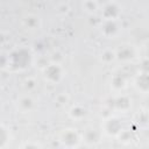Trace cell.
Segmentation results:
<instances>
[{
	"instance_id": "6da1fadb",
	"label": "cell",
	"mask_w": 149,
	"mask_h": 149,
	"mask_svg": "<svg viewBox=\"0 0 149 149\" xmlns=\"http://www.w3.org/2000/svg\"><path fill=\"white\" fill-rule=\"evenodd\" d=\"M58 142L65 148H77L80 146L81 135H79L73 128H65L59 133Z\"/></svg>"
},
{
	"instance_id": "7a4b0ae2",
	"label": "cell",
	"mask_w": 149,
	"mask_h": 149,
	"mask_svg": "<svg viewBox=\"0 0 149 149\" xmlns=\"http://www.w3.org/2000/svg\"><path fill=\"white\" fill-rule=\"evenodd\" d=\"M42 71H43V76H44L45 80L51 84H57L58 81L62 80V78L64 76V71H63L61 63L51 62Z\"/></svg>"
},
{
	"instance_id": "3957f363",
	"label": "cell",
	"mask_w": 149,
	"mask_h": 149,
	"mask_svg": "<svg viewBox=\"0 0 149 149\" xmlns=\"http://www.w3.org/2000/svg\"><path fill=\"white\" fill-rule=\"evenodd\" d=\"M102 133L106 134L109 137H118V135L123 130L122 123L119 118L116 116H109L106 120H104V123L101 125Z\"/></svg>"
},
{
	"instance_id": "277c9868",
	"label": "cell",
	"mask_w": 149,
	"mask_h": 149,
	"mask_svg": "<svg viewBox=\"0 0 149 149\" xmlns=\"http://www.w3.org/2000/svg\"><path fill=\"white\" fill-rule=\"evenodd\" d=\"M121 15V7L115 1L107 2L101 9V17L102 20L108 21H118Z\"/></svg>"
},
{
	"instance_id": "5b68a950",
	"label": "cell",
	"mask_w": 149,
	"mask_h": 149,
	"mask_svg": "<svg viewBox=\"0 0 149 149\" xmlns=\"http://www.w3.org/2000/svg\"><path fill=\"white\" fill-rule=\"evenodd\" d=\"M101 34L106 38H115L119 33H120V27L116 21H108V20H102L101 23Z\"/></svg>"
},
{
	"instance_id": "8992f818",
	"label": "cell",
	"mask_w": 149,
	"mask_h": 149,
	"mask_svg": "<svg viewBox=\"0 0 149 149\" xmlns=\"http://www.w3.org/2000/svg\"><path fill=\"white\" fill-rule=\"evenodd\" d=\"M135 88L141 93H149V71H142L134 80Z\"/></svg>"
},
{
	"instance_id": "52a82bcc",
	"label": "cell",
	"mask_w": 149,
	"mask_h": 149,
	"mask_svg": "<svg viewBox=\"0 0 149 149\" xmlns=\"http://www.w3.org/2000/svg\"><path fill=\"white\" fill-rule=\"evenodd\" d=\"M81 141L86 146H94L100 141V133L93 127H87L81 134Z\"/></svg>"
},
{
	"instance_id": "ba28073f",
	"label": "cell",
	"mask_w": 149,
	"mask_h": 149,
	"mask_svg": "<svg viewBox=\"0 0 149 149\" xmlns=\"http://www.w3.org/2000/svg\"><path fill=\"white\" fill-rule=\"evenodd\" d=\"M17 108L22 112V113H28L30 111L34 109L35 107V100L30 97V95H21L19 99H17Z\"/></svg>"
},
{
	"instance_id": "9c48e42d",
	"label": "cell",
	"mask_w": 149,
	"mask_h": 149,
	"mask_svg": "<svg viewBox=\"0 0 149 149\" xmlns=\"http://www.w3.org/2000/svg\"><path fill=\"white\" fill-rule=\"evenodd\" d=\"M135 56V51L132 45H122L118 51H116V59L122 61V62H128L132 61Z\"/></svg>"
},
{
	"instance_id": "30bf717a",
	"label": "cell",
	"mask_w": 149,
	"mask_h": 149,
	"mask_svg": "<svg viewBox=\"0 0 149 149\" xmlns=\"http://www.w3.org/2000/svg\"><path fill=\"white\" fill-rule=\"evenodd\" d=\"M114 106L118 111H121V112L126 113L132 107V99L128 95L120 94L118 98L114 99Z\"/></svg>"
},
{
	"instance_id": "8fae6325",
	"label": "cell",
	"mask_w": 149,
	"mask_h": 149,
	"mask_svg": "<svg viewBox=\"0 0 149 149\" xmlns=\"http://www.w3.org/2000/svg\"><path fill=\"white\" fill-rule=\"evenodd\" d=\"M9 142H10V130L5 123H1L0 126V149H5Z\"/></svg>"
},
{
	"instance_id": "7c38bea8",
	"label": "cell",
	"mask_w": 149,
	"mask_h": 149,
	"mask_svg": "<svg viewBox=\"0 0 149 149\" xmlns=\"http://www.w3.org/2000/svg\"><path fill=\"white\" fill-rule=\"evenodd\" d=\"M69 115H70V118H71L72 120H74V121H80V120H83V119L85 118V115H86V109H85L83 106L77 105V106H73V107L70 109Z\"/></svg>"
},
{
	"instance_id": "4fadbf2b",
	"label": "cell",
	"mask_w": 149,
	"mask_h": 149,
	"mask_svg": "<svg viewBox=\"0 0 149 149\" xmlns=\"http://www.w3.org/2000/svg\"><path fill=\"white\" fill-rule=\"evenodd\" d=\"M100 58H101V61L104 62V63H112L113 61H115L116 59V51H114V50H112V49H105L102 52H101V55H100Z\"/></svg>"
},
{
	"instance_id": "5bb4252c",
	"label": "cell",
	"mask_w": 149,
	"mask_h": 149,
	"mask_svg": "<svg viewBox=\"0 0 149 149\" xmlns=\"http://www.w3.org/2000/svg\"><path fill=\"white\" fill-rule=\"evenodd\" d=\"M83 9L88 13V14H93L97 12L98 9V2L97 0H84L83 1Z\"/></svg>"
},
{
	"instance_id": "9a60e30c",
	"label": "cell",
	"mask_w": 149,
	"mask_h": 149,
	"mask_svg": "<svg viewBox=\"0 0 149 149\" xmlns=\"http://www.w3.org/2000/svg\"><path fill=\"white\" fill-rule=\"evenodd\" d=\"M112 86L115 91H120L122 88L126 87V80L122 76H119V74H115L112 79Z\"/></svg>"
},
{
	"instance_id": "2e32d148",
	"label": "cell",
	"mask_w": 149,
	"mask_h": 149,
	"mask_svg": "<svg viewBox=\"0 0 149 149\" xmlns=\"http://www.w3.org/2000/svg\"><path fill=\"white\" fill-rule=\"evenodd\" d=\"M24 23L26 26L29 28V29H35L40 26V20L37 16H34V15H29L24 19Z\"/></svg>"
},
{
	"instance_id": "e0dca14e",
	"label": "cell",
	"mask_w": 149,
	"mask_h": 149,
	"mask_svg": "<svg viewBox=\"0 0 149 149\" xmlns=\"http://www.w3.org/2000/svg\"><path fill=\"white\" fill-rule=\"evenodd\" d=\"M21 147L22 148H41L42 146L40 143H37V142H35V143H33V142H24Z\"/></svg>"
}]
</instances>
